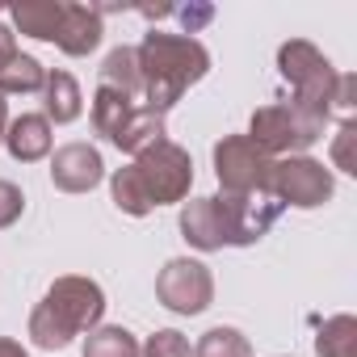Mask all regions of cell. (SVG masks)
Instances as JSON below:
<instances>
[{
    "label": "cell",
    "mask_w": 357,
    "mask_h": 357,
    "mask_svg": "<svg viewBox=\"0 0 357 357\" xmlns=\"http://www.w3.org/2000/svg\"><path fill=\"white\" fill-rule=\"evenodd\" d=\"M135 55H139V72H143L147 109H155V114H168L185 97V89H194L211 72V51L190 34L151 30V34H143Z\"/></svg>",
    "instance_id": "6da1fadb"
},
{
    "label": "cell",
    "mask_w": 357,
    "mask_h": 357,
    "mask_svg": "<svg viewBox=\"0 0 357 357\" xmlns=\"http://www.w3.org/2000/svg\"><path fill=\"white\" fill-rule=\"evenodd\" d=\"M105 315V290L93 278H59L30 315V340L38 349H63L72 336L93 332Z\"/></svg>",
    "instance_id": "7a4b0ae2"
},
{
    "label": "cell",
    "mask_w": 357,
    "mask_h": 357,
    "mask_svg": "<svg viewBox=\"0 0 357 357\" xmlns=\"http://www.w3.org/2000/svg\"><path fill=\"white\" fill-rule=\"evenodd\" d=\"M278 72L290 84V93H294L290 105H298L311 118L328 122V109H332V93H336V76L340 72L324 59V51L311 47V43H303V38H290V43L278 47Z\"/></svg>",
    "instance_id": "3957f363"
},
{
    "label": "cell",
    "mask_w": 357,
    "mask_h": 357,
    "mask_svg": "<svg viewBox=\"0 0 357 357\" xmlns=\"http://www.w3.org/2000/svg\"><path fill=\"white\" fill-rule=\"evenodd\" d=\"M328 122L311 118L307 109L290 105V101H273V105H261L248 122V139L269 155V160H282V155H303L319 135H324Z\"/></svg>",
    "instance_id": "277c9868"
},
{
    "label": "cell",
    "mask_w": 357,
    "mask_h": 357,
    "mask_svg": "<svg viewBox=\"0 0 357 357\" xmlns=\"http://www.w3.org/2000/svg\"><path fill=\"white\" fill-rule=\"evenodd\" d=\"M135 176L147 194L151 206H168V202H185L190 185H194V160L185 147H176L168 139H160L155 147H147L143 155H135Z\"/></svg>",
    "instance_id": "5b68a950"
},
{
    "label": "cell",
    "mask_w": 357,
    "mask_h": 357,
    "mask_svg": "<svg viewBox=\"0 0 357 357\" xmlns=\"http://www.w3.org/2000/svg\"><path fill=\"white\" fill-rule=\"evenodd\" d=\"M332 168H324L311 155H282L269 168V194L282 206H298V211H315L332 198Z\"/></svg>",
    "instance_id": "8992f818"
},
{
    "label": "cell",
    "mask_w": 357,
    "mask_h": 357,
    "mask_svg": "<svg viewBox=\"0 0 357 357\" xmlns=\"http://www.w3.org/2000/svg\"><path fill=\"white\" fill-rule=\"evenodd\" d=\"M273 160L248 135H223L215 143V176L223 194H269Z\"/></svg>",
    "instance_id": "52a82bcc"
},
{
    "label": "cell",
    "mask_w": 357,
    "mask_h": 357,
    "mask_svg": "<svg viewBox=\"0 0 357 357\" xmlns=\"http://www.w3.org/2000/svg\"><path fill=\"white\" fill-rule=\"evenodd\" d=\"M155 298L176 311V315H202L215 298V278L202 261H190V257H176L160 269L155 278Z\"/></svg>",
    "instance_id": "ba28073f"
},
{
    "label": "cell",
    "mask_w": 357,
    "mask_h": 357,
    "mask_svg": "<svg viewBox=\"0 0 357 357\" xmlns=\"http://www.w3.org/2000/svg\"><path fill=\"white\" fill-rule=\"evenodd\" d=\"M215 202H219V215H223L231 248L257 244L282 215V202L273 194H215Z\"/></svg>",
    "instance_id": "9c48e42d"
},
{
    "label": "cell",
    "mask_w": 357,
    "mask_h": 357,
    "mask_svg": "<svg viewBox=\"0 0 357 357\" xmlns=\"http://www.w3.org/2000/svg\"><path fill=\"white\" fill-rule=\"evenodd\" d=\"M101 176H105V160L93 143H63L51 160V181L63 194H89L101 185Z\"/></svg>",
    "instance_id": "30bf717a"
},
{
    "label": "cell",
    "mask_w": 357,
    "mask_h": 357,
    "mask_svg": "<svg viewBox=\"0 0 357 357\" xmlns=\"http://www.w3.org/2000/svg\"><path fill=\"white\" fill-rule=\"evenodd\" d=\"M101 38H105V22L93 5H63L59 30H55V47L63 55H89L101 47Z\"/></svg>",
    "instance_id": "8fae6325"
},
{
    "label": "cell",
    "mask_w": 357,
    "mask_h": 357,
    "mask_svg": "<svg viewBox=\"0 0 357 357\" xmlns=\"http://www.w3.org/2000/svg\"><path fill=\"white\" fill-rule=\"evenodd\" d=\"M181 236H185L198 252H219V248H227V227H223L219 202H215V198H190V202L181 206Z\"/></svg>",
    "instance_id": "7c38bea8"
},
{
    "label": "cell",
    "mask_w": 357,
    "mask_h": 357,
    "mask_svg": "<svg viewBox=\"0 0 357 357\" xmlns=\"http://www.w3.org/2000/svg\"><path fill=\"white\" fill-rule=\"evenodd\" d=\"M5 147L17 164H34L51 151V122L43 114H22V118H9V130H5Z\"/></svg>",
    "instance_id": "4fadbf2b"
},
{
    "label": "cell",
    "mask_w": 357,
    "mask_h": 357,
    "mask_svg": "<svg viewBox=\"0 0 357 357\" xmlns=\"http://www.w3.org/2000/svg\"><path fill=\"white\" fill-rule=\"evenodd\" d=\"M164 139V114H155V109H147V105H135L130 109V118L122 122V130L109 139L118 151H126V155H143L147 147H155Z\"/></svg>",
    "instance_id": "5bb4252c"
},
{
    "label": "cell",
    "mask_w": 357,
    "mask_h": 357,
    "mask_svg": "<svg viewBox=\"0 0 357 357\" xmlns=\"http://www.w3.org/2000/svg\"><path fill=\"white\" fill-rule=\"evenodd\" d=\"M9 13H13V26H17L26 38L55 43L59 17H63V0H17Z\"/></svg>",
    "instance_id": "9a60e30c"
},
{
    "label": "cell",
    "mask_w": 357,
    "mask_h": 357,
    "mask_svg": "<svg viewBox=\"0 0 357 357\" xmlns=\"http://www.w3.org/2000/svg\"><path fill=\"white\" fill-rule=\"evenodd\" d=\"M43 105L47 122H76L80 118V84L68 72H47L43 80Z\"/></svg>",
    "instance_id": "2e32d148"
},
{
    "label": "cell",
    "mask_w": 357,
    "mask_h": 357,
    "mask_svg": "<svg viewBox=\"0 0 357 357\" xmlns=\"http://www.w3.org/2000/svg\"><path fill=\"white\" fill-rule=\"evenodd\" d=\"M101 89H114V93H143V72H139V55L135 47H114L101 63Z\"/></svg>",
    "instance_id": "e0dca14e"
},
{
    "label": "cell",
    "mask_w": 357,
    "mask_h": 357,
    "mask_svg": "<svg viewBox=\"0 0 357 357\" xmlns=\"http://www.w3.org/2000/svg\"><path fill=\"white\" fill-rule=\"evenodd\" d=\"M315 353L319 357H357V319L353 315L324 319V328L315 336Z\"/></svg>",
    "instance_id": "ac0fdd59"
},
{
    "label": "cell",
    "mask_w": 357,
    "mask_h": 357,
    "mask_svg": "<svg viewBox=\"0 0 357 357\" xmlns=\"http://www.w3.org/2000/svg\"><path fill=\"white\" fill-rule=\"evenodd\" d=\"M47 80V68L34 59V55H13L5 68H0V97H9V93H38Z\"/></svg>",
    "instance_id": "d6986e66"
},
{
    "label": "cell",
    "mask_w": 357,
    "mask_h": 357,
    "mask_svg": "<svg viewBox=\"0 0 357 357\" xmlns=\"http://www.w3.org/2000/svg\"><path fill=\"white\" fill-rule=\"evenodd\" d=\"M130 109H135V101H130L126 93L97 89V97H93V130L105 135V139H114V135L122 130V122L130 118Z\"/></svg>",
    "instance_id": "ffe728a7"
},
{
    "label": "cell",
    "mask_w": 357,
    "mask_h": 357,
    "mask_svg": "<svg viewBox=\"0 0 357 357\" xmlns=\"http://www.w3.org/2000/svg\"><path fill=\"white\" fill-rule=\"evenodd\" d=\"M109 194H114V206H118L122 215H135V219H143V215H151V211H155V206L147 202L143 185H139L135 168H118V172L109 176Z\"/></svg>",
    "instance_id": "44dd1931"
},
{
    "label": "cell",
    "mask_w": 357,
    "mask_h": 357,
    "mask_svg": "<svg viewBox=\"0 0 357 357\" xmlns=\"http://www.w3.org/2000/svg\"><path fill=\"white\" fill-rule=\"evenodd\" d=\"M84 357H139V340L126 328H93L84 336Z\"/></svg>",
    "instance_id": "7402d4cb"
},
{
    "label": "cell",
    "mask_w": 357,
    "mask_h": 357,
    "mask_svg": "<svg viewBox=\"0 0 357 357\" xmlns=\"http://www.w3.org/2000/svg\"><path fill=\"white\" fill-rule=\"evenodd\" d=\"M194 357H252V349H248V336L240 328H211L198 340Z\"/></svg>",
    "instance_id": "603a6c76"
},
{
    "label": "cell",
    "mask_w": 357,
    "mask_h": 357,
    "mask_svg": "<svg viewBox=\"0 0 357 357\" xmlns=\"http://www.w3.org/2000/svg\"><path fill=\"white\" fill-rule=\"evenodd\" d=\"M139 357H190V340L176 328H160L147 336V344L139 349Z\"/></svg>",
    "instance_id": "cb8c5ba5"
},
{
    "label": "cell",
    "mask_w": 357,
    "mask_h": 357,
    "mask_svg": "<svg viewBox=\"0 0 357 357\" xmlns=\"http://www.w3.org/2000/svg\"><path fill=\"white\" fill-rule=\"evenodd\" d=\"M353 109H357V76H336L328 118H340V126H344V122H353Z\"/></svg>",
    "instance_id": "d4e9b609"
},
{
    "label": "cell",
    "mask_w": 357,
    "mask_h": 357,
    "mask_svg": "<svg viewBox=\"0 0 357 357\" xmlns=\"http://www.w3.org/2000/svg\"><path fill=\"white\" fill-rule=\"evenodd\" d=\"M26 211V198L13 181H0V227H13Z\"/></svg>",
    "instance_id": "484cf974"
},
{
    "label": "cell",
    "mask_w": 357,
    "mask_h": 357,
    "mask_svg": "<svg viewBox=\"0 0 357 357\" xmlns=\"http://www.w3.org/2000/svg\"><path fill=\"white\" fill-rule=\"evenodd\" d=\"M353 139H357V130H353V122H344L340 135H336V143H332V160H336L340 172H357V164H353Z\"/></svg>",
    "instance_id": "4316f807"
},
{
    "label": "cell",
    "mask_w": 357,
    "mask_h": 357,
    "mask_svg": "<svg viewBox=\"0 0 357 357\" xmlns=\"http://www.w3.org/2000/svg\"><path fill=\"white\" fill-rule=\"evenodd\" d=\"M172 13L185 22V30H190V34H194V30H202V26L215 17V9H211V5H185V9H172Z\"/></svg>",
    "instance_id": "83f0119b"
},
{
    "label": "cell",
    "mask_w": 357,
    "mask_h": 357,
    "mask_svg": "<svg viewBox=\"0 0 357 357\" xmlns=\"http://www.w3.org/2000/svg\"><path fill=\"white\" fill-rule=\"evenodd\" d=\"M13 55H17V34L9 26H0V68H5Z\"/></svg>",
    "instance_id": "f1b7e54d"
},
{
    "label": "cell",
    "mask_w": 357,
    "mask_h": 357,
    "mask_svg": "<svg viewBox=\"0 0 357 357\" xmlns=\"http://www.w3.org/2000/svg\"><path fill=\"white\" fill-rule=\"evenodd\" d=\"M0 357H30L22 340H9V336H0Z\"/></svg>",
    "instance_id": "f546056e"
},
{
    "label": "cell",
    "mask_w": 357,
    "mask_h": 357,
    "mask_svg": "<svg viewBox=\"0 0 357 357\" xmlns=\"http://www.w3.org/2000/svg\"><path fill=\"white\" fill-rule=\"evenodd\" d=\"M5 130H9V101L0 97V143H5Z\"/></svg>",
    "instance_id": "4dcf8cb0"
}]
</instances>
